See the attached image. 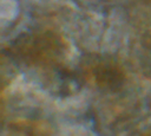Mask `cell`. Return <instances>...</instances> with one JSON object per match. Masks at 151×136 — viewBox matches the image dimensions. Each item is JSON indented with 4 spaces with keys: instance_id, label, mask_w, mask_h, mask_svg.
<instances>
[{
    "instance_id": "1",
    "label": "cell",
    "mask_w": 151,
    "mask_h": 136,
    "mask_svg": "<svg viewBox=\"0 0 151 136\" xmlns=\"http://www.w3.org/2000/svg\"><path fill=\"white\" fill-rule=\"evenodd\" d=\"M63 40L52 32H38L18 37L9 47V53L26 65H51L64 53Z\"/></svg>"
},
{
    "instance_id": "2",
    "label": "cell",
    "mask_w": 151,
    "mask_h": 136,
    "mask_svg": "<svg viewBox=\"0 0 151 136\" xmlns=\"http://www.w3.org/2000/svg\"><path fill=\"white\" fill-rule=\"evenodd\" d=\"M88 76L96 86L110 91L122 88L125 80L123 69L111 60H96L88 67Z\"/></svg>"
},
{
    "instance_id": "3",
    "label": "cell",
    "mask_w": 151,
    "mask_h": 136,
    "mask_svg": "<svg viewBox=\"0 0 151 136\" xmlns=\"http://www.w3.org/2000/svg\"><path fill=\"white\" fill-rule=\"evenodd\" d=\"M149 43H150V48H151V38H150V40H149Z\"/></svg>"
}]
</instances>
